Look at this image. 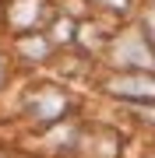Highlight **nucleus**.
I'll return each instance as SVG.
<instances>
[{
    "instance_id": "5",
    "label": "nucleus",
    "mask_w": 155,
    "mask_h": 158,
    "mask_svg": "<svg viewBox=\"0 0 155 158\" xmlns=\"http://www.w3.org/2000/svg\"><path fill=\"white\" fill-rule=\"evenodd\" d=\"M106 7H113V11H127V0H102Z\"/></svg>"
},
{
    "instance_id": "6",
    "label": "nucleus",
    "mask_w": 155,
    "mask_h": 158,
    "mask_svg": "<svg viewBox=\"0 0 155 158\" xmlns=\"http://www.w3.org/2000/svg\"><path fill=\"white\" fill-rule=\"evenodd\" d=\"M148 32L155 35V11H148Z\"/></svg>"
},
{
    "instance_id": "4",
    "label": "nucleus",
    "mask_w": 155,
    "mask_h": 158,
    "mask_svg": "<svg viewBox=\"0 0 155 158\" xmlns=\"http://www.w3.org/2000/svg\"><path fill=\"white\" fill-rule=\"evenodd\" d=\"M39 14H42V0H14V7H11V25L14 28H32L35 21H39Z\"/></svg>"
},
{
    "instance_id": "3",
    "label": "nucleus",
    "mask_w": 155,
    "mask_h": 158,
    "mask_svg": "<svg viewBox=\"0 0 155 158\" xmlns=\"http://www.w3.org/2000/svg\"><path fill=\"white\" fill-rule=\"evenodd\" d=\"M60 113H63V95H60V91H53V88L39 91V98L32 102V116L42 119V123H53Z\"/></svg>"
},
{
    "instance_id": "1",
    "label": "nucleus",
    "mask_w": 155,
    "mask_h": 158,
    "mask_svg": "<svg viewBox=\"0 0 155 158\" xmlns=\"http://www.w3.org/2000/svg\"><path fill=\"white\" fill-rule=\"evenodd\" d=\"M106 88L113 91V95H120V98H134V102H155V77L152 74H123V77H113V81H106Z\"/></svg>"
},
{
    "instance_id": "2",
    "label": "nucleus",
    "mask_w": 155,
    "mask_h": 158,
    "mask_svg": "<svg viewBox=\"0 0 155 158\" xmlns=\"http://www.w3.org/2000/svg\"><path fill=\"white\" fill-rule=\"evenodd\" d=\"M116 63H127V67H148L152 60V49H148V42L141 39V35H123V42L116 46Z\"/></svg>"
}]
</instances>
